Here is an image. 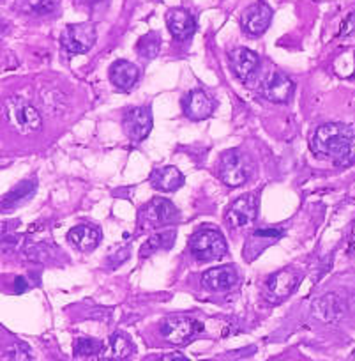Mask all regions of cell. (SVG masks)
<instances>
[{"label": "cell", "mask_w": 355, "mask_h": 361, "mask_svg": "<svg viewBox=\"0 0 355 361\" xmlns=\"http://www.w3.org/2000/svg\"><path fill=\"white\" fill-rule=\"evenodd\" d=\"M355 138V130L348 124L343 123H329L323 124L316 130L315 137H313L311 145L313 151L323 158H332L336 161L350 142Z\"/></svg>", "instance_id": "cell-1"}, {"label": "cell", "mask_w": 355, "mask_h": 361, "mask_svg": "<svg viewBox=\"0 0 355 361\" xmlns=\"http://www.w3.org/2000/svg\"><path fill=\"white\" fill-rule=\"evenodd\" d=\"M6 114L11 126L16 128L20 133H34L43 126L41 114L22 98H9L6 102Z\"/></svg>", "instance_id": "cell-2"}, {"label": "cell", "mask_w": 355, "mask_h": 361, "mask_svg": "<svg viewBox=\"0 0 355 361\" xmlns=\"http://www.w3.org/2000/svg\"><path fill=\"white\" fill-rule=\"evenodd\" d=\"M189 246L193 255L204 262L221 259L226 253L225 239L218 231H212V228H201V231L194 232Z\"/></svg>", "instance_id": "cell-3"}, {"label": "cell", "mask_w": 355, "mask_h": 361, "mask_svg": "<svg viewBox=\"0 0 355 361\" xmlns=\"http://www.w3.org/2000/svg\"><path fill=\"white\" fill-rule=\"evenodd\" d=\"M138 218H140L142 228L149 231V228L165 227V225L175 221L179 218V211L170 200L156 197V199H152L151 202L142 207Z\"/></svg>", "instance_id": "cell-4"}, {"label": "cell", "mask_w": 355, "mask_h": 361, "mask_svg": "<svg viewBox=\"0 0 355 361\" xmlns=\"http://www.w3.org/2000/svg\"><path fill=\"white\" fill-rule=\"evenodd\" d=\"M96 37L97 30L94 23H73V25L66 27L64 32H62L61 44L71 55H80L85 54L94 47Z\"/></svg>", "instance_id": "cell-5"}, {"label": "cell", "mask_w": 355, "mask_h": 361, "mask_svg": "<svg viewBox=\"0 0 355 361\" xmlns=\"http://www.w3.org/2000/svg\"><path fill=\"white\" fill-rule=\"evenodd\" d=\"M201 329H204V326L200 322L186 317V315H172V317H166L161 322V335L170 343H175V345L189 342Z\"/></svg>", "instance_id": "cell-6"}, {"label": "cell", "mask_w": 355, "mask_h": 361, "mask_svg": "<svg viewBox=\"0 0 355 361\" xmlns=\"http://www.w3.org/2000/svg\"><path fill=\"white\" fill-rule=\"evenodd\" d=\"M301 282V275L294 269H281L267 280V298L274 303L287 300Z\"/></svg>", "instance_id": "cell-7"}, {"label": "cell", "mask_w": 355, "mask_h": 361, "mask_svg": "<svg viewBox=\"0 0 355 361\" xmlns=\"http://www.w3.org/2000/svg\"><path fill=\"white\" fill-rule=\"evenodd\" d=\"M259 214V199L256 195H242L232 204V207L226 213V221L230 227H248L256 220Z\"/></svg>", "instance_id": "cell-8"}, {"label": "cell", "mask_w": 355, "mask_h": 361, "mask_svg": "<svg viewBox=\"0 0 355 361\" xmlns=\"http://www.w3.org/2000/svg\"><path fill=\"white\" fill-rule=\"evenodd\" d=\"M273 20V9L266 4V2H256V4L249 6L244 13H242V29L249 36H262L270 25Z\"/></svg>", "instance_id": "cell-9"}, {"label": "cell", "mask_w": 355, "mask_h": 361, "mask_svg": "<svg viewBox=\"0 0 355 361\" xmlns=\"http://www.w3.org/2000/svg\"><path fill=\"white\" fill-rule=\"evenodd\" d=\"M124 130L133 140H145L152 130L151 109L149 106H138V109L127 110L126 116H124Z\"/></svg>", "instance_id": "cell-10"}, {"label": "cell", "mask_w": 355, "mask_h": 361, "mask_svg": "<svg viewBox=\"0 0 355 361\" xmlns=\"http://www.w3.org/2000/svg\"><path fill=\"white\" fill-rule=\"evenodd\" d=\"M230 66L233 73L244 82H251L260 68V57L249 48H235L230 51Z\"/></svg>", "instance_id": "cell-11"}, {"label": "cell", "mask_w": 355, "mask_h": 361, "mask_svg": "<svg viewBox=\"0 0 355 361\" xmlns=\"http://www.w3.org/2000/svg\"><path fill=\"white\" fill-rule=\"evenodd\" d=\"M295 83L281 71H273L263 82V96L273 103H287L292 98Z\"/></svg>", "instance_id": "cell-12"}, {"label": "cell", "mask_w": 355, "mask_h": 361, "mask_svg": "<svg viewBox=\"0 0 355 361\" xmlns=\"http://www.w3.org/2000/svg\"><path fill=\"white\" fill-rule=\"evenodd\" d=\"M248 179L239 151H226L221 158V180L226 186H241Z\"/></svg>", "instance_id": "cell-13"}, {"label": "cell", "mask_w": 355, "mask_h": 361, "mask_svg": "<svg viewBox=\"0 0 355 361\" xmlns=\"http://www.w3.org/2000/svg\"><path fill=\"white\" fill-rule=\"evenodd\" d=\"M239 280V273L233 266H219L205 271L201 276V283L208 290H228Z\"/></svg>", "instance_id": "cell-14"}, {"label": "cell", "mask_w": 355, "mask_h": 361, "mask_svg": "<svg viewBox=\"0 0 355 361\" xmlns=\"http://www.w3.org/2000/svg\"><path fill=\"white\" fill-rule=\"evenodd\" d=\"M166 25H168L173 37L180 41L189 39L194 34V30H197V22H194L193 15L182 8L170 9L166 13Z\"/></svg>", "instance_id": "cell-15"}, {"label": "cell", "mask_w": 355, "mask_h": 361, "mask_svg": "<svg viewBox=\"0 0 355 361\" xmlns=\"http://www.w3.org/2000/svg\"><path fill=\"white\" fill-rule=\"evenodd\" d=\"M135 347L126 335L123 333H113L110 338L104 342L103 349L99 353L101 361H126L133 354Z\"/></svg>", "instance_id": "cell-16"}, {"label": "cell", "mask_w": 355, "mask_h": 361, "mask_svg": "<svg viewBox=\"0 0 355 361\" xmlns=\"http://www.w3.org/2000/svg\"><path fill=\"white\" fill-rule=\"evenodd\" d=\"M182 109L189 119L204 121L211 117L212 110H214V102L205 94L204 90H191L182 99Z\"/></svg>", "instance_id": "cell-17"}, {"label": "cell", "mask_w": 355, "mask_h": 361, "mask_svg": "<svg viewBox=\"0 0 355 361\" xmlns=\"http://www.w3.org/2000/svg\"><path fill=\"white\" fill-rule=\"evenodd\" d=\"M151 185L159 192H177L184 185V176L177 166H159L151 173Z\"/></svg>", "instance_id": "cell-18"}, {"label": "cell", "mask_w": 355, "mask_h": 361, "mask_svg": "<svg viewBox=\"0 0 355 361\" xmlns=\"http://www.w3.org/2000/svg\"><path fill=\"white\" fill-rule=\"evenodd\" d=\"M140 78V71L130 61H117L110 68V80L117 89L131 90Z\"/></svg>", "instance_id": "cell-19"}, {"label": "cell", "mask_w": 355, "mask_h": 361, "mask_svg": "<svg viewBox=\"0 0 355 361\" xmlns=\"http://www.w3.org/2000/svg\"><path fill=\"white\" fill-rule=\"evenodd\" d=\"M68 239L82 252H92L101 243V231L96 225H76L69 231Z\"/></svg>", "instance_id": "cell-20"}, {"label": "cell", "mask_w": 355, "mask_h": 361, "mask_svg": "<svg viewBox=\"0 0 355 361\" xmlns=\"http://www.w3.org/2000/svg\"><path fill=\"white\" fill-rule=\"evenodd\" d=\"M283 234L285 232L281 231V228H260V231H256L255 234L248 239V243H246L244 252L248 253L249 250L253 252L251 257H249L248 260L256 259V257H259L260 253L267 248V246H270V245H274L276 241H280L281 235Z\"/></svg>", "instance_id": "cell-21"}, {"label": "cell", "mask_w": 355, "mask_h": 361, "mask_svg": "<svg viewBox=\"0 0 355 361\" xmlns=\"http://www.w3.org/2000/svg\"><path fill=\"white\" fill-rule=\"evenodd\" d=\"M343 301L337 296H334V294L320 298V300L315 301V305H313V312H315L316 317L322 319V321L325 322L337 321V319L341 317V314H343Z\"/></svg>", "instance_id": "cell-22"}, {"label": "cell", "mask_w": 355, "mask_h": 361, "mask_svg": "<svg viewBox=\"0 0 355 361\" xmlns=\"http://www.w3.org/2000/svg\"><path fill=\"white\" fill-rule=\"evenodd\" d=\"M173 241H175V231H165L159 234H152L147 241L142 246V257H149L151 253L158 252V250H168L172 248Z\"/></svg>", "instance_id": "cell-23"}, {"label": "cell", "mask_w": 355, "mask_h": 361, "mask_svg": "<svg viewBox=\"0 0 355 361\" xmlns=\"http://www.w3.org/2000/svg\"><path fill=\"white\" fill-rule=\"evenodd\" d=\"M34 192H36V180H23L22 185H18L15 190H11L8 195H4V199H2V207H4V211H8L9 207H15L16 204L29 199Z\"/></svg>", "instance_id": "cell-24"}, {"label": "cell", "mask_w": 355, "mask_h": 361, "mask_svg": "<svg viewBox=\"0 0 355 361\" xmlns=\"http://www.w3.org/2000/svg\"><path fill=\"white\" fill-rule=\"evenodd\" d=\"M159 47H161V41H159V34L151 32L147 36L142 37L137 44V51L140 54L142 59L145 61H151V59H156L159 54Z\"/></svg>", "instance_id": "cell-25"}, {"label": "cell", "mask_w": 355, "mask_h": 361, "mask_svg": "<svg viewBox=\"0 0 355 361\" xmlns=\"http://www.w3.org/2000/svg\"><path fill=\"white\" fill-rule=\"evenodd\" d=\"M103 349V343L96 338H89V336H82L75 342V354L78 357H89L94 354H99Z\"/></svg>", "instance_id": "cell-26"}, {"label": "cell", "mask_w": 355, "mask_h": 361, "mask_svg": "<svg viewBox=\"0 0 355 361\" xmlns=\"http://www.w3.org/2000/svg\"><path fill=\"white\" fill-rule=\"evenodd\" d=\"M27 9L36 15H50L58 9L61 0H25Z\"/></svg>", "instance_id": "cell-27"}, {"label": "cell", "mask_w": 355, "mask_h": 361, "mask_svg": "<svg viewBox=\"0 0 355 361\" xmlns=\"http://www.w3.org/2000/svg\"><path fill=\"white\" fill-rule=\"evenodd\" d=\"M9 361H30L29 347L25 343H15L9 349Z\"/></svg>", "instance_id": "cell-28"}, {"label": "cell", "mask_w": 355, "mask_h": 361, "mask_svg": "<svg viewBox=\"0 0 355 361\" xmlns=\"http://www.w3.org/2000/svg\"><path fill=\"white\" fill-rule=\"evenodd\" d=\"M334 163H336L337 166H350V165H354V163H355V138L350 142V145H348V147H347V151H344L343 154H341L340 158H337Z\"/></svg>", "instance_id": "cell-29"}, {"label": "cell", "mask_w": 355, "mask_h": 361, "mask_svg": "<svg viewBox=\"0 0 355 361\" xmlns=\"http://www.w3.org/2000/svg\"><path fill=\"white\" fill-rule=\"evenodd\" d=\"M351 34H355V13H351V15L344 20L340 30V36H351Z\"/></svg>", "instance_id": "cell-30"}, {"label": "cell", "mask_w": 355, "mask_h": 361, "mask_svg": "<svg viewBox=\"0 0 355 361\" xmlns=\"http://www.w3.org/2000/svg\"><path fill=\"white\" fill-rule=\"evenodd\" d=\"M161 361H189L186 356H182L180 353H170L166 356L161 357Z\"/></svg>", "instance_id": "cell-31"}, {"label": "cell", "mask_w": 355, "mask_h": 361, "mask_svg": "<svg viewBox=\"0 0 355 361\" xmlns=\"http://www.w3.org/2000/svg\"><path fill=\"white\" fill-rule=\"evenodd\" d=\"M15 290L18 294L25 293V290H27V282H25V279H23V276H18V279L15 280Z\"/></svg>", "instance_id": "cell-32"}, {"label": "cell", "mask_w": 355, "mask_h": 361, "mask_svg": "<svg viewBox=\"0 0 355 361\" xmlns=\"http://www.w3.org/2000/svg\"><path fill=\"white\" fill-rule=\"evenodd\" d=\"M82 2H89V4H96V2H99V0H82Z\"/></svg>", "instance_id": "cell-33"}]
</instances>
